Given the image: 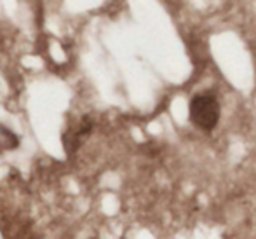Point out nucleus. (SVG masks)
<instances>
[{
  "instance_id": "nucleus-2",
  "label": "nucleus",
  "mask_w": 256,
  "mask_h": 239,
  "mask_svg": "<svg viewBox=\"0 0 256 239\" xmlns=\"http://www.w3.org/2000/svg\"><path fill=\"white\" fill-rule=\"evenodd\" d=\"M0 131L6 135V138L9 140V148H16L18 145H20V140L16 138V135H14L12 131H9L7 128H4V126H0Z\"/></svg>"
},
{
  "instance_id": "nucleus-1",
  "label": "nucleus",
  "mask_w": 256,
  "mask_h": 239,
  "mask_svg": "<svg viewBox=\"0 0 256 239\" xmlns=\"http://www.w3.org/2000/svg\"><path fill=\"white\" fill-rule=\"evenodd\" d=\"M222 108L214 93H199L190 101V121L196 128L209 133L218 126Z\"/></svg>"
}]
</instances>
